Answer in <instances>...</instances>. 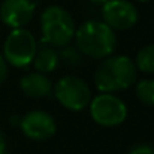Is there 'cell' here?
I'll return each mask as SVG.
<instances>
[{
  "label": "cell",
  "mask_w": 154,
  "mask_h": 154,
  "mask_svg": "<svg viewBox=\"0 0 154 154\" xmlns=\"http://www.w3.org/2000/svg\"><path fill=\"white\" fill-rule=\"evenodd\" d=\"M0 154H6V141L2 132H0Z\"/></svg>",
  "instance_id": "obj_17"
},
{
  "label": "cell",
  "mask_w": 154,
  "mask_h": 154,
  "mask_svg": "<svg viewBox=\"0 0 154 154\" xmlns=\"http://www.w3.org/2000/svg\"><path fill=\"white\" fill-rule=\"evenodd\" d=\"M42 42L51 47H66L75 36V21L70 14L60 8L50 6L41 15Z\"/></svg>",
  "instance_id": "obj_3"
},
{
  "label": "cell",
  "mask_w": 154,
  "mask_h": 154,
  "mask_svg": "<svg viewBox=\"0 0 154 154\" xmlns=\"http://www.w3.org/2000/svg\"><path fill=\"white\" fill-rule=\"evenodd\" d=\"M135 66L138 70L144 73H154V44L145 45L144 48L139 50Z\"/></svg>",
  "instance_id": "obj_12"
},
{
  "label": "cell",
  "mask_w": 154,
  "mask_h": 154,
  "mask_svg": "<svg viewBox=\"0 0 154 154\" xmlns=\"http://www.w3.org/2000/svg\"><path fill=\"white\" fill-rule=\"evenodd\" d=\"M54 94L60 105L69 111H82L91 100V90L87 82L78 76H63L54 87Z\"/></svg>",
  "instance_id": "obj_5"
},
{
  "label": "cell",
  "mask_w": 154,
  "mask_h": 154,
  "mask_svg": "<svg viewBox=\"0 0 154 154\" xmlns=\"http://www.w3.org/2000/svg\"><path fill=\"white\" fill-rule=\"evenodd\" d=\"M91 118L103 127H115L127 118V106L121 99L111 93H102L93 97L90 103Z\"/></svg>",
  "instance_id": "obj_6"
},
{
  "label": "cell",
  "mask_w": 154,
  "mask_h": 154,
  "mask_svg": "<svg viewBox=\"0 0 154 154\" xmlns=\"http://www.w3.org/2000/svg\"><path fill=\"white\" fill-rule=\"evenodd\" d=\"M60 55H61V58H63L67 64H76V63L79 61V55L76 54L75 50H72V48L63 50V52H61Z\"/></svg>",
  "instance_id": "obj_14"
},
{
  "label": "cell",
  "mask_w": 154,
  "mask_h": 154,
  "mask_svg": "<svg viewBox=\"0 0 154 154\" xmlns=\"http://www.w3.org/2000/svg\"><path fill=\"white\" fill-rule=\"evenodd\" d=\"M138 69L126 55H109L103 58L94 72V84L102 93L126 90L136 82Z\"/></svg>",
  "instance_id": "obj_1"
},
{
  "label": "cell",
  "mask_w": 154,
  "mask_h": 154,
  "mask_svg": "<svg viewBox=\"0 0 154 154\" xmlns=\"http://www.w3.org/2000/svg\"><path fill=\"white\" fill-rule=\"evenodd\" d=\"M58 60H60V55L57 54V51L52 47H42L36 51L32 63H33V66L38 72L48 73L57 67Z\"/></svg>",
  "instance_id": "obj_11"
},
{
  "label": "cell",
  "mask_w": 154,
  "mask_h": 154,
  "mask_svg": "<svg viewBox=\"0 0 154 154\" xmlns=\"http://www.w3.org/2000/svg\"><path fill=\"white\" fill-rule=\"evenodd\" d=\"M103 23L112 30H127L138 23V11L127 0H108L102 8Z\"/></svg>",
  "instance_id": "obj_7"
},
{
  "label": "cell",
  "mask_w": 154,
  "mask_h": 154,
  "mask_svg": "<svg viewBox=\"0 0 154 154\" xmlns=\"http://www.w3.org/2000/svg\"><path fill=\"white\" fill-rule=\"evenodd\" d=\"M136 2H148V0H136Z\"/></svg>",
  "instance_id": "obj_19"
},
{
  "label": "cell",
  "mask_w": 154,
  "mask_h": 154,
  "mask_svg": "<svg viewBox=\"0 0 154 154\" xmlns=\"http://www.w3.org/2000/svg\"><path fill=\"white\" fill-rule=\"evenodd\" d=\"M21 91L32 99H42L50 96L52 91L51 81L45 76V73L41 72H33L21 78L20 81Z\"/></svg>",
  "instance_id": "obj_10"
},
{
  "label": "cell",
  "mask_w": 154,
  "mask_h": 154,
  "mask_svg": "<svg viewBox=\"0 0 154 154\" xmlns=\"http://www.w3.org/2000/svg\"><path fill=\"white\" fill-rule=\"evenodd\" d=\"M36 51L38 44L35 36L29 30L20 27L8 35L3 45V58L11 66L24 69L32 64Z\"/></svg>",
  "instance_id": "obj_4"
},
{
  "label": "cell",
  "mask_w": 154,
  "mask_h": 154,
  "mask_svg": "<svg viewBox=\"0 0 154 154\" xmlns=\"http://www.w3.org/2000/svg\"><path fill=\"white\" fill-rule=\"evenodd\" d=\"M6 78H8V63L3 58V55H0V85L5 82Z\"/></svg>",
  "instance_id": "obj_16"
},
{
  "label": "cell",
  "mask_w": 154,
  "mask_h": 154,
  "mask_svg": "<svg viewBox=\"0 0 154 154\" xmlns=\"http://www.w3.org/2000/svg\"><path fill=\"white\" fill-rule=\"evenodd\" d=\"M76 48L87 57L100 60L112 55L117 47L114 30L102 21H87L75 30Z\"/></svg>",
  "instance_id": "obj_2"
},
{
  "label": "cell",
  "mask_w": 154,
  "mask_h": 154,
  "mask_svg": "<svg viewBox=\"0 0 154 154\" xmlns=\"http://www.w3.org/2000/svg\"><path fill=\"white\" fill-rule=\"evenodd\" d=\"M36 5L32 0H3L0 6V18L8 27L20 29L32 21Z\"/></svg>",
  "instance_id": "obj_9"
},
{
  "label": "cell",
  "mask_w": 154,
  "mask_h": 154,
  "mask_svg": "<svg viewBox=\"0 0 154 154\" xmlns=\"http://www.w3.org/2000/svg\"><path fill=\"white\" fill-rule=\"evenodd\" d=\"M129 154H154V148L151 145H145V144H141V145H135Z\"/></svg>",
  "instance_id": "obj_15"
},
{
  "label": "cell",
  "mask_w": 154,
  "mask_h": 154,
  "mask_svg": "<svg viewBox=\"0 0 154 154\" xmlns=\"http://www.w3.org/2000/svg\"><path fill=\"white\" fill-rule=\"evenodd\" d=\"M20 127L23 133L33 141H47L55 135L57 124L51 115L45 111H30L21 121Z\"/></svg>",
  "instance_id": "obj_8"
},
{
  "label": "cell",
  "mask_w": 154,
  "mask_h": 154,
  "mask_svg": "<svg viewBox=\"0 0 154 154\" xmlns=\"http://www.w3.org/2000/svg\"><path fill=\"white\" fill-rule=\"evenodd\" d=\"M136 97L147 106H154V79H141L136 84Z\"/></svg>",
  "instance_id": "obj_13"
},
{
  "label": "cell",
  "mask_w": 154,
  "mask_h": 154,
  "mask_svg": "<svg viewBox=\"0 0 154 154\" xmlns=\"http://www.w3.org/2000/svg\"><path fill=\"white\" fill-rule=\"evenodd\" d=\"M91 3H94V5H103V3H106L108 0H90Z\"/></svg>",
  "instance_id": "obj_18"
}]
</instances>
